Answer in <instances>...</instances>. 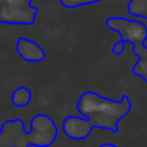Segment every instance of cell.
<instances>
[{
  "label": "cell",
  "mask_w": 147,
  "mask_h": 147,
  "mask_svg": "<svg viewBox=\"0 0 147 147\" xmlns=\"http://www.w3.org/2000/svg\"><path fill=\"white\" fill-rule=\"evenodd\" d=\"M4 4L8 5V7L20 8V7H26V5H31V3H28L27 0H4Z\"/></svg>",
  "instance_id": "cell-13"
},
{
  "label": "cell",
  "mask_w": 147,
  "mask_h": 147,
  "mask_svg": "<svg viewBox=\"0 0 147 147\" xmlns=\"http://www.w3.org/2000/svg\"><path fill=\"white\" fill-rule=\"evenodd\" d=\"M127 10L133 17L147 21V0H130L127 5Z\"/></svg>",
  "instance_id": "cell-10"
},
{
  "label": "cell",
  "mask_w": 147,
  "mask_h": 147,
  "mask_svg": "<svg viewBox=\"0 0 147 147\" xmlns=\"http://www.w3.org/2000/svg\"><path fill=\"white\" fill-rule=\"evenodd\" d=\"M107 28L119 34L120 40L132 45H145L147 41V25L141 20L127 17H110L105 21Z\"/></svg>",
  "instance_id": "cell-2"
},
{
  "label": "cell",
  "mask_w": 147,
  "mask_h": 147,
  "mask_svg": "<svg viewBox=\"0 0 147 147\" xmlns=\"http://www.w3.org/2000/svg\"><path fill=\"white\" fill-rule=\"evenodd\" d=\"M98 147H119V146L114 145V143H103V145H101V146H98Z\"/></svg>",
  "instance_id": "cell-14"
},
{
  "label": "cell",
  "mask_w": 147,
  "mask_h": 147,
  "mask_svg": "<svg viewBox=\"0 0 147 147\" xmlns=\"http://www.w3.org/2000/svg\"><path fill=\"white\" fill-rule=\"evenodd\" d=\"M76 110L90 121L93 129H103L116 134L119 121L132 111V102L128 94H123L120 99H111L93 90H85L79 97Z\"/></svg>",
  "instance_id": "cell-1"
},
{
  "label": "cell",
  "mask_w": 147,
  "mask_h": 147,
  "mask_svg": "<svg viewBox=\"0 0 147 147\" xmlns=\"http://www.w3.org/2000/svg\"><path fill=\"white\" fill-rule=\"evenodd\" d=\"M132 51L138 57L137 62L133 65L132 72L137 78H141L147 85V47L132 45Z\"/></svg>",
  "instance_id": "cell-8"
},
{
  "label": "cell",
  "mask_w": 147,
  "mask_h": 147,
  "mask_svg": "<svg viewBox=\"0 0 147 147\" xmlns=\"http://www.w3.org/2000/svg\"><path fill=\"white\" fill-rule=\"evenodd\" d=\"M111 52H112L114 56H121V54L125 52V41H123V40H120L119 39V40L114 44Z\"/></svg>",
  "instance_id": "cell-12"
},
{
  "label": "cell",
  "mask_w": 147,
  "mask_h": 147,
  "mask_svg": "<svg viewBox=\"0 0 147 147\" xmlns=\"http://www.w3.org/2000/svg\"><path fill=\"white\" fill-rule=\"evenodd\" d=\"M102 0H59L61 5L66 9H75V8L85 7V5H92L99 3Z\"/></svg>",
  "instance_id": "cell-11"
},
{
  "label": "cell",
  "mask_w": 147,
  "mask_h": 147,
  "mask_svg": "<svg viewBox=\"0 0 147 147\" xmlns=\"http://www.w3.org/2000/svg\"><path fill=\"white\" fill-rule=\"evenodd\" d=\"M59 130L56 121L48 115H35L30 121L28 140L34 147H51L56 142Z\"/></svg>",
  "instance_id": "cell-3"
},
{
  "label": "cell",
  "mask_w": 147,
  "mask_h": 147,
  "mask_svg": "<svg viewBox=\"0 0 147 147\" xmlns=\"http://www.w3.org/2000/svg\"><path fill=\"white\" fill-rule=\"evenodd\" d=\"M61 129L63 134L67 136L70 140L83 141L90 136L93 127H92L90 121L88 119L70 115V116H66L63 119Z\"/></svg>",
  "instance_id": "cell-6"
},
{
  "label": "cell",
  "mask_w": 147,
  "mask_h": 147,
  "mask_svg": "<svg viewBox=\"0 0 147 147\" xmlns=\"http://www.w3.org/2000/svg\"><path fill=\"white\" fill-rule=\"evenodd\" d=\"M32 99V93L26 86H20L12 93V103L16 107H26Z\"/></svg>",
  "instance_id": "cell-9"
},
{
  "label": "cell",
  "mask_w": 147,
  "mask_h": 147,
  "mask_svg": "<svg viewBox=\"0 0 147 147\" xmlns=\"http://www.w3.org/2000/svg\"><path fill=\"white\" fill-rule=\"evenodd\" d=\"M27 1H28V3H31V1H32V0H27Z\"/></svg>",
  "instance_id": "cell-15"
},
{
  "label": "cell",
  "mask_w": 147,
  "mask_h": 147,
  "mask_svg": "<svg viewBox=\"0 0 147 147\" xmlns=\"http://www.w3.org/2000/svg\"><path fill=\"white\" fill-rule=\"evenodd\" d=\"M17 53L26 62H41L45 59V51L36 41L27 38H18L17 40Z\"/></svg>",
  "instance_id": "cell-7"
},
{
  "label": "cell",
  "mask_w": 147,
  "mask_h": 147,
  "mask_svg": "<svg viewBox=\"0 0 147 147\" xmlns=\"http://www.w3.org/2000/svg\"><path fill=\"white\" fill-rule=\"evenodd\" d=\"M38 12L39 8L32 7V5L13 8L3 4L0 5V23L31 26L35 22Z\"/></svg>",
  "instance_id": "cell-5"
},
{
  "label": "cell",
  "mask_w": 147,
  "mask_h": 147,
  "mask_svg": "<svg viewBox=\"0 0 147 147\" xmlns=\"http://www.w3.org/2000/svg\"><path fill=\"white\" fill-rule=\"evenodd\" d=\"M25 123L21 119L5 121L0 132V143L1 147H28V132L26 133Z\"/></svg>",
  "instance_id": "cell-4"
}]
</instances>
